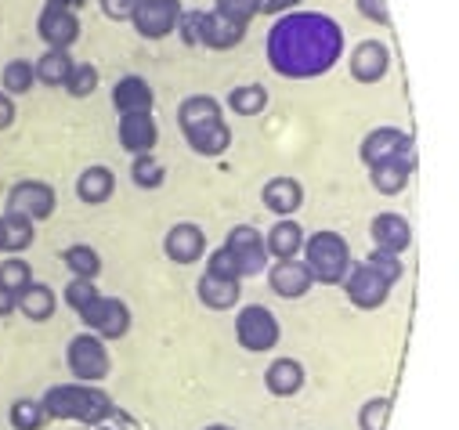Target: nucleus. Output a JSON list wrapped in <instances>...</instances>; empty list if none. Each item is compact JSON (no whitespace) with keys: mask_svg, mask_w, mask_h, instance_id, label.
<instances>
[{"mask_svg":"<svg viewBox=\"0 0 459 430\" xmlns=\"http://www.w3.org/2000/svg\"><path fill=\"white\" fill-rule=\"evenodd\" d=\"M343 51V33L329 15L297 12L282 15L268 33V62L290 80H311L336 65Z\"/></svg>","mask_w":459,"mask_h":430,"instance_id":"1","label":"nucleus"},{"mask_svg":"<svg viewBox=\"0 0 459 430\" xmlns=\"http://www.w3.org/2000/svg\"><path fill=\"white\" fill-rule=\"evenodd\" d=\"M108 408H112L108 394L94 391L91 383H58L44 394V412L51 419H73V423L94 426Z\"/></svg>","mask_w":459,"mask_h":430,"instance_id":"2","label":"nucleus"},{"mask_svg":"<svg viewBox=\"0 0 459 430\" xmlns=\"http://www.w3.org/2000/svg\"><path fill=\"white\" fill-rule=\"evenodd\" d=\"M304 254H307V271L315 282H325V286H336L343 282L351 268V250L343 243V236L336 232H315L311 239H304Z\"/></svg>","mask_w":459,"mask_h":430,"instance_id":"3","label":"nucleus"},{"mask_svg":"<svg viewBox=\"0 0 459 430\" xmlns=\"http://www.w3.org/2000/svg\"><path fill=\"white\" fill-rule=\"evenodd\" d=\"M181 37L195 47H213V51H228V47H236L243 37H247V26L232 22V19H224L217 12H188L181 15Z\"/></svg>","mask_w":459,"mask_h":430,"instance_id":"4","label":"nucleus"},{"mask_svg":"<svg viewBox=\"0 0 459 430\" xmlns=\"http://www.w3.org/2000/svg\"><path fill=\"white\" fill-rule=\"evenodd\" d=\"M83 0H48L44 12H40V37L44 44H51V51H69V44H76L80 37V19H76V8Z\"/></svg>","mask_w":459,"mask_h":430,"instance_id":"5","label":"nucleus"},{"mask_svg":"<svg viewBox=\"0 0 459 430\" xmlns=\"http://www.w3.org/2000/svg\"><path fill=\"white\" fill-rule=\"evenodd\" d=\"M80 318H83V326L87 330H94V337H101V340H120V337H127V330H131V311H127V304L124 300H117V297H94L87 307H80L76 311Z\"/></svg>","mask_w":459,"mask_h":430,"instance_id":"6","label":"nucleus"},{"mask_svg":"<svg viewBox=\"0 0 459 430\" xmlns=\"http://www.w3.org/2000/svg\"><path fill=\"white\" fill-rule=\"evenodd\" d=\"M236 337L247 351H272L279 344V318L268 307H243L236 318Z\"/></svg>","mask_w":459,"mask_h":430,"instance_id":"7","label":"nucleus"},{"mask_svg":"<svg viewBox=\"0 0 459 430\" xmlns=\"http://www.w3.org/2000/svg\"><path fill=\"white\" fill-rule=\"evenodd\" d=\"M69 369L80 383H98L108 376V351L101 344V337L83 333L69 344Z\"/></svg>","mask_w":459,"mask_h":430,"instance_id":"8","label":"nucleus"},{"mask_svg":"<svg viewBox=\"0 0 459 430\" xmlns=\"http://www.w3.org/2000/svg\"><path fill=\"white\" fill-rule=\"evenodd\" d=\"M8 213H19L26 221H48L55 213V188L44 181H19L8 195Z\"/></svg>","mask_w":459,"mask_h":430,"instance_id":"9","label":"nucleus"},{"mask_svg":"<svg viewBox=\"0 0 459 430\" xmlns=\"http://www.w3.org/2000/svg\"><path fill=\"white\" fill-rule=\"evenodd\" d=\"M362 159H366V167H380V163H394V159H416V149L405 131L380 127L362 142Z\"/></svg>","mask_w":459,"mask_h":430,"instance_id":"10","label":"nucleus"},{"mask_svg":"<svg viewBox=\"0 0 459 430\" xmlns=\"http://www.w3.org/2000/svg\"><path fill=\"white\" fill-rule=\"evenodd\" d=\"M131 22H134V30H138L142 37L163 40V37H170V33L178 30V22H181V4H178V0H142Z\"/></svg>","mask_w":459,"mask_h":430,"instance_id":"11","label":"nucleus"},{"mask_svg":"<svg viewBox=\"0 0 459 430\" xmlns=\"http://www.w3.org/2000/svg\"><path fill=\"white\" fill-rule=\"evenodd\" d=\"M343 286H348L351 304H355V307H362V311L380 307V304L387 300V293H391V282H387L384 275H377L366 261L348 268V275H343Z\"/></svg>","mask_w":459,"mask_h":430,"instance_id":"12","label":"nucleus"},{"mask_svg":"<svg viewBox=\"0 0 459 430\" xmlns=\"http://www.w3.org/2000/svg\"><path fill=\"white\" fill-rule=\"evenodd\" d=\"M224 246L232 250V257H236V264H239L243 275H261L264 271V264H268V243L261 239L257 228H250V225L232 228V232H228V243Z\"/></svg>","mask_w":459,"mask_h":430,"instance_id":"13","label":"nucleus"},{"mask_svg":"<svg viewBox=\"0 0 459 430\" xmlns=\"http://www.w3.org/2000/svg\"><path fill=\"white\" fill-rule=\"evenodd\" d=\"M160 131H156V120L152 113H131V116H120V145L134 156L142 152H152Z\"/></svg>","mask_w":459,"mask_h":430,"instance_id":"14","label":"nucleus"},{"mask_svg":"<svg viewBox=\"0 0 459 430\" xmlns=\"http://www.w3.org/2000/svg\"><path fill=\"white\" fill-rule=\"evenodd\" d=\"M163 246H167V257L174 264H195L203 257V250H206V239H203V232L195 225H174L167 232Z\"/></svg>","mask_w":459,"mask_h":430,"instance_id":"15","label":"nucleus"},{"mask_svg":"<svg viewBox=\"0 0 459 430\" xmlns=\"http://www.w3.org/2000/svg\"><path fill=\"white\" fill-rule=\"evenodd\" d=\"M268 282H272V289L279 293V297H304L307 289H311V271H307V264H300L297 257L293 261H279L272 271H268Z\"/></svg>","mask_w":459,"mask_h":430,"instance_id":"16","label":"nucleus"},{"mask_svg":"<svg viewBox=\"0 0 459 430\" xmlns=\"http://www.w3.org/2000/svg\"><path fill=\"white\" fill-rule=\"evenodd\" d=\"M387 62H391V58H387V47L377 44V40H366V44H359L355 55H351V76H355L359 83H377V80H384Z\"/></svg>","mask_w":459,"mask_h":430,"instance_id":"17","label":"nucleus"},{"mask_svg":"<svg viewBox=\"0 0 459 430\" xmlns=\"http://www.w3.org/2000/svg\"><path fill=\"white\" fill-rule=\"evenodd\" d=\"M112 101H117L120 116L152 113V87H149L142 76H124L117 87H112Z\"/></svg>","mask_w":459,"mask_h":430,"instance_id":"18","label":"nucleus"},{"mask_svg":"<svg viewBox=\"0 0 459 430\" xmlns=\"http://www.w3.org/2000/svg\"><path fill=\"white\" fill-rule=\"evenodd\" d=\"M373 239H377V250H387V254H402L409 250L412 243V228L402 213H380L373 221Z\"/></svg>","mask_w":459,"mask_h":430,"instance_id":"19","label":"nucleus"},{"mask_svg":"<svg viewBox=\"0 0 459 430\" xmlns=\"http://www.w3.org/2000/svg\"><path fill=\"white\" fill-rule=\"evenodd\" d=\"M192 152L199 156H221L228 145H232V131L224 127V120H210V124H199L192 131H185Z\"/></svg>","mask_w":459,"mask_h":430,"instance_id":"20","label":"nucleus"},{"mask_svg":"<svg viewBox=\"0 0 459 430\" xmlns=\"http://www.w3.org/2000/svg\"><path fill=\"white\" fill-rule=\"evenodd\" d=\"M300 202H304V188L293 177H272L264 185V206L272 213H279V218H290V213H297Z\"/></svg>","mask_w":459,"mask_h":430,"instance_id":"21","label":"nucleus"},{"mask_svg":"<svg viewBox=\"0 0 459 430\" xmlns=\"http://www.w3.org/2000/svg\"><path fill=\"white\" fill-rule=\"evenodd\" d=\"M264 383H268V391H272L275 398H293V394L304 387V369H300V362H293V358H279V362L268 366Z\"/></svg>","mask_w":459,"mask_h":430,"instance_id":"22","label":"nucleus"},{"mask_svg":"<svg viewBox=\"0 0 459 430\" xmlns=\"http://www.w3.org/2000/svg\"><path fill=\"white\" fill-rule=\"evenodd\" d=\"M199 300L213 311H228L239 300V279H221V275H203L199 279Z\"/></svg>","mask_w":459,"mask_h":430,"instance_id":"23","label":"nucleus"},{"mask_svg":"<svg viewBox=\"0 0 459 430\" xmlns=\"http://www.w3.org/2000/svg\"><path fill=\"white\" fill-rule=\"evenodd\" d=\"M112 188H117V177H112L108 167H87V170L80 174V181H76V195H80L83 202H91V206L105 202V199L112 195Z\"/></svg>","mask_w":459,"mask_h":430,"instance_id":"24","label":"nucleus"},{"mask_svg":"<svg viewBox=\"0 0 459 430\" xmlns=\"http://www.w3.org/2000/svg\"><path fill=\"white\" fill-rule=\"evenodd\" d=\"M416 159H394V163H380V167H369V177H373V188L384 192V195H398L412 174Z\"/></svg>","mask_w":459,"mask_h":430,"instance_id":"25","label":"nucleus"},{"mask_svg":"<svg viewBox=\"0 0 459 430\" xmlns=\"http://www.w3.org/2000/svg\"><path fill=\"white\" fill-rule=\"evenodd\" d=\"M268 254H275L279 261H293L300 250H304V232L297 221H279L272 232H268Z\"/></svg>","mask_w":459,"mask_h":430,"instance_id":"26","label":"nucleus"},{"mask_svg":"<svg viewBox=\"0 0 459 430\" xmlns=\"http://www.w3.org/2000/svg\"><path fill=\"white\" fill-rule=\"evenodd\" d=\"M210 120H221V105H217L213 98H206V94H192V98L181 101V109H178V124H181V131H192V127L210 124Z\"/></svg>","mask_w":459,"mask_h":430,"instance_id":"27","label":"nucleus"},{"mask_svg":"<svg viewBox=\"0 0 459 430\" xmlns=\"http://www.w3.org/2000/svg\"><path fill=\"white\" fill-rule=\"evenodd\" d=\"M30 243H33V221L19 218V213H4V218H0V250L22 254V250H30Z\"/></svg>","mask_w":459,"mask_h":430,"instance_id":"28","label":"nucleus"},{"mask_svg":"<svg viewBox=\"0 0 459 430\" xmlns=\"http://www.w3.org/2000/svg\"><path fill=\"white\" fill-rule=\"evenodd\" d=\"M55 293H51V286H40V282H33V286H26L22 293H19V311L26 314V318H33V322H48L51 314H55Z\"/></svg>","mask_w":459,"mask_h":430,"instance_id":"29","label":"nucleus"},{"mask_svg":"<svg viewBox=\"0 0 459 430\" xmlns=\"http://www.w3.org/2000/svg\"><path fill=\"white\" fill-rule=\"evenodd\" d=\"M73 65H76V62L69 58V51H48V55H40V62H37L33 69H37V80H40V83H48V87H65Z\"/></svg>","mask_w":459,"mask_h":430,"instance_id":"30","label":"nucleus"},{"mask_svg":"<svg viewBox=\"0 0 459 430\" xmlns=\"http://www.w3.org/2000/svg\"><path fill=\"white\" fill-rule=\"evenodd\" d=\"M228 105H232V113H239V116H257L264 105H268V90L261 83L236 87L232 94H228Z\"/></svg>","mask_w":459,"mask_h":430,"instance_id":"31","label":"nucleus"},{"mask_svg":"<svg viewBox=\"0 0 459 430\" xmlns=\"http://www.w3.org/2000/svg\"><path fill=\"white\" fill-rule=\"evenodd\" d=\"M12 426L15 430H40L44 423H48V412H44V401H37V398H19L15 405H12Z\"/></svg>","mask_w":459,"mask_h":430,"instance_id":"32","label":"nucleus"},{"mask_svg":"<svg viewBox=\"0 0 459 430\" xmlns=\"http://www.w3.org/2000/svg\"><path fill=\"white\" fill-rule=\"evenodd\" d=\"M0 80H4V94H26V90L37 83V69H33V62L15 58V62L4 65Z\"/></svg>","mask_w":459,"mask_h":430,"instance_id":"33","label":"nucleus"},{"mask_svg":"<svg viewBox=\"0 0 459 430\" xmlns=\"http://www.w3.org/2000/svg\"><path fill=\"white\" fill-rule=\"evenodd\" d=\"M65 264H69V271H73V279H98V271H101V257L91 250V246H69L65 250Z\"/></svg>","mask_w":459,"mask_h":430,"instance_id":"34","label":"nucleus"},{"mask_svg":"<svg viewBox=\"0 0 459 430\" xmlns=\"http://www.w3.org/2000/svg\"><path fill=\"white\" fill-rule=\"evenodd\" d=\"M131 177H134L138 188H160L163 177H167V170H163V163H160L152 152H142V156L134 159V167H131Z\"/></svg>","mask_w":459,"mask_h":430,"instance_id":"35","label":"nucleus"},{"mask_svg":"<svg viewBox=\"0 0 459 430\" xmlns=\"http://www.w3.org/2000/svg\"><path fill=\"white\" fill-rule=\"evenodd\" d=\"M0 286H4L8 293H22L26 286H33V268L26 264V261H4V264H0Z\"/></svg>","mask_w":459,"mask_h":430,"instance_id":"36","label":"nucleus"},{"mask_svg":"<svg viewBox=\"0 0 459 430\" xmlns=\"http://www.w3.org/2000/svg\"><path fill=\"white\" fill-rule=\"evenodd\" d=\"M387 416H391V398H373L362 405L359 426L362 430H387Z\"/></svg>","mask_w":459,"mask_h":430,"instance_id":"37","label":"nucleus"},{"mask_svg":"<svg viewBox=\"0 0 459 430\" xmlns=\"http://www.w3.org/2000/svg\"><path fill=\"white\" fill-rule=\"evenodd\" d=\"M257 8H261V0H217V15L232 19L239 26H250V19L257 15Z\"/></svg>","mask_w":459,"mask_h":430,"instance_id":"38","label":"nucleus"},{"mask_svg":"<svg viewBox=\"0 0 459 430\" xmlns=\"http://www.w3.org/2000/svg\"><path fill=\"white\" fill-rule=\"evenodd\" d=\"M65 87H69V94H73V98H87V94L98 87V69H94V65H87V62L73 65V73H69Z\"/></svg>","mask_w":459,"mask_h":430,"instance_id":"39","label":"nucleus"},{"mask_svg":"<svg viewBox=\"0 0 459 430\" xmlns=\"http://www.w3.org/2000/svg\"><path fill=\"white\" fill-rule=\"evenodd\" d=\"M206 271L210 275H221V279H243V271H239V264H236V257H232V250H228V246H221V250L210 254Z\"/></svg>","mask_w":459,"mask_h":430,"instance_id":"40","label":"nucleus"},{"mask_svg":"<svg viewBox=\"0 0 459 430\" xmlns=\"http://www.w3.org/2000/svg\"><path fill=\"white\" fill-rule=\"evenodd\" d=\"M377 275H384L391 286L398 282V275H402V264H398V254H387V250H373L369 254V261H366Z\"/></svg>","mask_w":459,"mask_h":430,"instance_id":"41","label":"nucleus"},{"mask_svg":"<svg viewBox=\"0 0 459 430\" xmlns=\"http://www.w3.org/2000/svg\"><path fill=\"white\" fill-rule=\"evenodd\" d=\"M94 297H98V289H94V282H91V279H73V282L65 286V304H69L73 311L87 307Z\"/></svg>","mask_w":459,"mask_h":430,"instance_id":"42","label":"nucleus"},{"mask_svg":"<svg viewBox=\"0 0 459 430\" xmlns=\"http://www.w3.org/2000/svg\"><path fill=\"white\" fill-rule=\"evenodd\" d=\"M138 4H142V0H101V12H105L108 19L124 22V19H134Z\"/></svg>","mask_w":459,"mask_h":430,"instance_id":"43","label":"nucleus"},{"mask_svg":"<svg viewBox=\"0 0 459 430\" xmlns=\"http://www.w3.org/2000/svg\"><path fill=\"white\" fill-rule=\"evenodd\" d=\"M94 430H131V419H127L124 412H117V408H108V412L94 423Z\"/></svg>","mask_w":459,"mask_h":430,"instance_id":"44","label":"nucleus"},{"mask_svg":"<svg viewBox=\"0 0 459 430\" xmlns=\"http://www.w3.org/2000/svg\"><path fill=\"white\" fill-rule=\"evenodd\" d=\"M359 12H362L366 19H373V22H387V19H391L384 0H359Z\"/></svg>","mask_w":459,"mask_h":430,"instance_id":"45","label":"nucleus"},{"mask_svg":"<svg viewBox=\"0 0 459 430\" xmlns=\"http://www.w3.org/2000/svg\"><path fill=\"white\" fill-rule=\"evenodd\" d=\"M12 124H15V101H12V94L0 90V131H8Z\"/></svg>","mask_w":459,"mask_h":430,"instance_id":"46","label":"nucleus"},{"mask_svg":"<svg viewBox=\"0 0 459 430\" xmlns=\"http://www.w3.org/2000/svg\"><path fill=\"white\" fill-rule=\"evenodd\" d=\"M300 0H261V8H257V15H279V12H286V8H297Z\"/></svg>","mask_w":459,"mask_h":430,"instance_id":"47","label":"nucleus"},{"mask_svg":"<svg viewBox=\"0 0 459 430\" xmlns=\"http://www.w3.org/2000/svg\"><path fill=\"white\" fill-rule=\"evenodd\" d=\"M12 311H19V297L0 286V314H12Z\"/></svg>","mask_w":459,"mask_h":430,"instance_id":"48","label":"nucleus"},{"mask_svg":"<svg viewBox=\"0 0 459 430\" xmlns=\"http://www.w3.org/2000/svg\"><path fill=\"white\" fill-rule=\"evenodd\" d=\"M206 430H232V426H224V423H213V426H206Z\"/></svg>","mask_w":459,"mask_h":430,"instance_id":"49","label":"nucleus"}]
</instances>
